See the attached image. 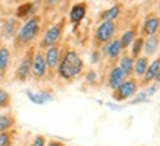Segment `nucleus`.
Masks as SVG:
<instances>
[{"mask_svg": "<svg viewBox=\"0 0 160 146\" xmlns=\"http://www.w3.org/2000/svg\"><path fill=\"white\" fill-rule=\"evenodd\" d=\"M58 75L65 80H72L77 76L82 73L84 62L82 58L78 56L77 51L68 50L66 53L60 57V62L58 64Z\"/></svg>", "mask_w": 160, "mask_h": 146, "instance_id": "obj_1", "label": "nucleus"}, {"mask_svg": "<svg viewBox=\"0 0 160 146\" xmlns=\"http://www.w3.org/2000/svg\"><path fill=\"white\" fill-rule=\"evenodd\" d=\"M38 32H40V18L38 16H32L16 32V44L27 45L31 41H34L35 37L38 35Z\"/></svg>", "mask_w": 160, "mask_h": 146, "instance_id": "obj_2", "label": "nucleus"}, {"mask_svg": "<svg viewBox=\"0 0 160 146\" xmlns=\"http://www.w3.org/2000/svg\"><path fill=\"white\" fill-rule=\"evenodd\" d=\"M137 92H138V83H137L134 79H125V80L115 89L113 98H115L116 101H125V99H129L131 97H134Z\"/></svg>", "mask_w": 160, "mask_h": 146, "instance_id": "obj_3", "label": "nucleus"}, {"mask_svg": "<svg viewBox=\"0 0 160 146\" xmlns=\"http://www.w3.org/2000/svg\"><path fill=\"white\" fill-rule=\"evenodd\" d=\"M63 26H65V21L53 25V26H50V28L46 31L43 39H41L40 47H41V48H49V47H52V45H56L58 41L60 39V37H62Z\"/></svg>", "mask_w": 160, "mask_h": 146, "instance_id": "obj_4", "label": "nucleus"}, {"mask_svg": "<svg viewBox=\"0 0 160 146\" xmlns=\"http://www.w3.org/2000/svg\"><path fill=\"white\" fill-rule=\"evenodd\" d=\"M115 31H116V26L113 21H103L96 29V39L98 43H109L112 37L115 35Z\"/></svg>", "mask_w": 160, "mask_h": 146, "instance_id": "obj_5", "label": "nucleus"}, {"mask_svg": "<svg viewBox=\"0 0 160 146\" xmlns=\"http://www.w3.org/2000/svg\"><path fill=\"white\" fill-rule=\"evenodd\" d=\"M47 63H46V58H44V54L41 51H37L32 56V66H31V73L34 75V78L41 79L46 76L47 73Z\"/></svg>", "mask_w": 160, "mask_h": 146, "instance_id": "obj_6", "label": "nucleus"}, {"mask_svg": "<svg viewBox=\"0 0 160 146\" xmlns=\"http://www.w3.org/2000/svg\"><path fill=\"white\" fill-rule=\"evenodd\" d=\"M31 53H32V51H28V53H27V56L22 58V62H21L18 69H16V78L19 79L21 82H25V80L29 78V75H31L32 56H34V54H31Z\"/></svg>", "mask_w": 160, "mask_h": 146, "instance_id": "obj_7", "label": "nucleus"}, {"mask_svg": "<svg viewBox=\"0 0 160 146\" xmlns=\"http://www.w3.org/2000/svg\"><path fill=\"white\" fill-rule=\"evenodd\" d=\"M60 48L58 45H52L49 48H46V53H44V58H46V63H47V69L53 70V69L58 67L59 62H60Z\"/></svg>", "mask_w": 160, "mask_h": 146, "instance_id": "obj_8", "label": "nucleus"}, {"mask_svg": "<svg viewBox=\"0 0 160 146\" xmlns=\"http://www.w3.org/2000/svg\"><path fill=\"white\" fill-rule=\"evenodd\" d=\"M85 15H87V3L85 2H79L77 5H73L71 7V10H69V21L72 24L78 25L85 18Z\"/></svg>", "mask_w": 160, "mask_h": 146, "instance_id": "obj_9", "label": "nucleus"}, {"mask_svg": "<svg viewBox=\"0 0 160 146\" xmlns=\"http://www.w3.org/2000/svg\"><path fill=\"white\" fill-rule=\"evenodd\" d=\"M27 97L29 98V101L32 104H37V105H44V104H47V102L54 99L53 94H50L49 91H41V92H37V94L27 91Z\"/></svg>", "mask_w": 160, "mask_h": 146, "instance_id": "obj_10", "label": "nucleus"}, {"mask_svg": "<svg viewBox=\"0 0 160 146\" xmlns=\"http://www.w3.org/2000/svg\"><path fill=\"white\" fill-rule=\"evenodd\" d=\"M125 79H126V73L123 72L119 66H116V67L112 69L110 75H109V86L115 91V89H116Z\"/></svg>", "mask_w": 160, "mask_h": 146, "instance_id": "obj_11", "label": "nucleus"}, {"mask_svg": "<svg viewBox=\"0 0 160 146\" xmlns=\"http://www.w3.org/2000/svg\"><path fill=\"white\" fill-rule=\"evenodd\" d=\"M159 44H160V39L156 37V35H148L147 41H144V45H142V50L146 53L147 57L150 56H154L159 50Z\"/></svg>", "mask_w": 160, "mask_h": 146, "instance_id": "obj_12", "label": "nucleus"}, {"mask_svg": "<svg viewBox=\"0 0 160 146\" xmlns=\"http://www.w3.org/2000/svg\"><path fill=\"white\" fill-rule=\"evenodd\" d=\"M15 126H16V118H15L13 114H10V112L0 114V133L12 130Z\"/></svg>", "mask_w": 160, "mask_h": 146, "instance_id": "obj_13", "label": "nucleus"}, {"mask_svg": "<svg viewBox=\"0 0 160 146\" xmlns=\"http://www.w3.org/2000/svg\"><path fill=\"white\" fill-rule=\"evenodd\" d=\"M16 32H18V21L16 19L6 21L2 26V35L5 38H13L16 37Z\"/></svg>", "mask_w": 160, "mask_h": 146, "instance_id": "obj_14", "label": "nucleus"}, {"mask_svg": "<svg viewBox=\"0 0 160 146\" xmlns=\"http://www.w3.org/2000/svg\"><path fill=\"white\" fill-rule=\"evenodd\" d=\"M159 67H160V58H156L154 62H151V63L147 66L146 73L142 75V76H144V83H150L151 80H154L156 75L159 72Z\"/></svg>", "mask_w": 160, "mask_h": 146, "instance_id": "obj_15", "label": "nucleus"}, {"mask_svg": "<svg viewBox=\"0 0 160 146\" xmlns=\"http://www.w3.org/2000/svg\"><path fill=\"white\" fill-rule=\"evenodd\" d=\"M122 51V45H121V41L119 39H113L112 43H109L104 47V53L109 58H116L119 57V54Z\"/></svg>", "mask_w": 160, "mask_h": 146, "instance_id": "obj_16", "label": "nucleus"}, {"mask_svg": "<svg viewBox=\"0 0 160 146\" xmlns=\"http://www.w3.org/2000/svg\"><path fill=\"white\" fill-rule=\"evenodd\" d=\"M160 28V19L159 18H154L151 16L144 22V34L147 35H154Z\"/></svg>", "mask_w": 160, "mask_h": 146, "instance_id": "obj_17", "label": "nucleus"}, {"mask_svg": "<svg viewBox=\"0 0 160 146\" xmlns=\"http://www.w3.org/2000/svg\"><path fill=\"white\" fill-rule=\"evenodd\" d=\"M10 63V51L6 47H0V75H5Z\"/></svg>", "mask_w": 160, "mask_h": 146, "instance_id": "obj_18", "label": "nucleus"}, {"mask_svg": "<svg viewBox=\"0 0 160 146\" xmlns=\"http://www.w3.org/2000/svg\"><path fill=\"white\" fill-rule=\"evenodd\" d=\"M119 67L126 73V76L134 73V58H132L131 56H123V57H121V60H119Z\"/></svg>", "mask_w": 160, "mask_h": 146, "instance_id": "obj_19", "label": "nucleus"}, {"mask_svg": "<svg viewBox=\"0 0 160 146\" xmlns=\"http://www.w3.org/2000/svg\"><path fill=\"white\" fill-rule=\"evenodd\" d=\"M34 9H35L34 3H29V2L22 3V5L18 7V10H16V16H18V18H28L29 15H32L35 12Z\"/></svg>", "mask_w": 160, "mask_h": 146, "instance_id": "obj_20", "label": "nucleus"}, {"mask_svg": "<svg viewBox=\"0 0 160 146\" xmlns=\"http://www.w3.org/2000/svg\"><path fill=\"white\" fill-rule=\"evenodd\" d=\"M147 66H148V57H138L134 63V72H135L137 76H142L147 70Z\"/></svg>", "mask_w": 160, "mask_h": 146, "instance_id": "obj_21", "label": "nucleus"}, {"mask_svg": "<svg viewBox=\"0 0 160 146\" xmlns=\"http://www.w3.org/2000/svg\"><path fill=\"white\" fill-rule=\"evenodd\" d=\"M119 13H121V6L115 5L112 7H109L107 10H104L100 18H102V21H115L119 16Z\"/></svg>", "mask_w": 160, "mask_h": 146, "instance_id": "obj_22", "label": "nucleus"}, {"mask_svg": "<svg viewBox=\"0 0 160 146\" xmlns=\"http://www.w3.org/2000/svg\"><path fill=\"white\" fill-rule=\"evenodd\" d=\"M15 137V130H8V131H2L0 133V146H12Z\"/></svg>", "mask_w": 160, "mask_h": 146, "instance_id": "obj_23", "label": "nucleus"}, {"mask_svg": "<svg viewBox=\"0 0 160 146\" xmlns=\"http://www.w3.org/2000/svg\"><path fill=\"white\" fill-rule=\"evenodd\" d=\"M135 39V31L134 29H129V31H126L125 34L121 37V45H122V48H126V47H129L132 44V41Z\"/></svg>", "mask_w": 160, "mask_h": 146, "instance_id": "obj_24", "label": "nucleus"}, {"mask_svg": "<svg viewBox=\"0 0 160 146\" xmlns=\"http://www.w3.org/2000/svg\"><path fill=\"white\" fill-rule=\"evenodd\" d=\"M10 104H12V97H10V94L3 89V88H0V108H9Z\"/></svg>", "mask_w": 160, "mask_h": 146, "instance_id": "obj_25", "label": "nucleus"}, {"mask_svg": "<svg viewBox=\"0 0 160 146\" xmlns=\"http://www.w3.org/2000/svg\"><path fill=\"white\" fill-rule=\"evenodd\" d=\"M142 45H144V39L141 38H135L132 41V50H131V54L132 57H138L141 53V50H142Z\"/></svg>", "mask_w": 160, "mask_h": 146, "instance_id": "obj_26", "label": "nucleus"}, {"mask_svg": "<svg viewBox=\"0 0 160 146\" xmlns=\"http://www.w3.org/2000/svg\"><path fill=\"white\" fill-rule=\"evenodd\" d=\"M148 95L147 92H137L135 94V98L131 101V104H141V102H147L148 101Z\"/></svg>", "mask_w": 160, "mask_h": 146, "instance_id": "obj_27", "label": "nucleus"}, {"mask_svg": "<svg viewBox=\"0 0 160 146\" xmlns=\"http://www.w3.org/2000/svg\"><path fill=\"white\" fill-rule=\"evenodd\" d=\"M29 146H46V137H44L43 135H37Z\"/></svg>", "mask_w": 160, "mask_h": 146, "instance_id": "obj_28", "label": "nucleus"}, {"mask_svg": "<svg viewBox=\"0 0 160 146\" xmlns=\"http://www.w3.org/2000/svg\"><path fill=\"white\" fill-rule=\"evenodd\" d=\"M157 91H159V82L154 83V85H151V86H148L146 92H147V95H148V97H151V95H154Z\"/></svg>", "mask_w": 160, "mask_h": 146, "instance_id": "obj_29", "label": "nucleus"}, {"mask_svg": "<svg viewBox=\"0 0 160 146\" xmlns=\"http://www.w3.org/2000/svg\"><path fill=\"white\" fill-rule=\"evenodd\" d=\"M96 80H97V73L94 72V70H90V72L87 73V82L94 83Z\"/></svg>", "mask_w": 160, "mask_h": 146, "instance_id": "obj_30", "label": "nucleus"}, {"mask_svg": "<svg viewBox=\"0 0 160 146\" xmlns=\"http://www.w3.org/2000/svg\"><path fill=\"white\" fill-rule=\"evenodd\" d=\"M98 60H100V53H98V51H94V53L91 54V62L92 63H97Z\"/></svg>", "mask_w": 160, "mask_h": 146, "instance_id": "obj_31", "label": "nucleus"}, {"mask_svg": "<svg viewBox=\"0 0 160 146\" xmlns=\"http://www.w3.org/2000/svg\"><path fill=\"white\" fill-rule=\"evenodd\" d=\"M47 146H65V143L60 140H50Z\"/></svg>", "mask_w": 160, "mask_h": 146, "instance_id": "obj_32", "label": "nucleus"}, {"mask_svg": "<svg viewBox=\"0 0 160 146\" xmlns=\"http://www.w3.org/2000/svg\"><path fill=\"white\" fill-rule=\"evenodd\" d=\"M62 0H46V5L47 6H56V5H59Z\"/></svg>", "mask_w": 160, "mask_h": 146, "instance_id": "obj_33", "label": "nucleus"}, {"mask_svg": "<svg viewBox=\"0 0 160 146\" xmlns=\"http://www.w3.org/2000/svg\"><path fill=\"white\" fill-rule=\"evenodd\" d=\"M156 80H157V82H160V67H159V72H157V75H156Z\"/></svg>", "mask_w": 160, "mask_h": 146, "instance_id": "obj_34", "label": "nucleus"}, {"mask_svg": "<svg viewBox=\"0 0 160 146\" xmlns=\"http://www.w3.org/2000/svg\"><path fill=\"white\" fill-rule=\"evenodd\" d=\"M16 2H19V0H16Z\"/></svg>", "mask_w": 160, "mask_h": 146, "instance_id": "obj_35", "label": "nucleus"}]
</instances>
